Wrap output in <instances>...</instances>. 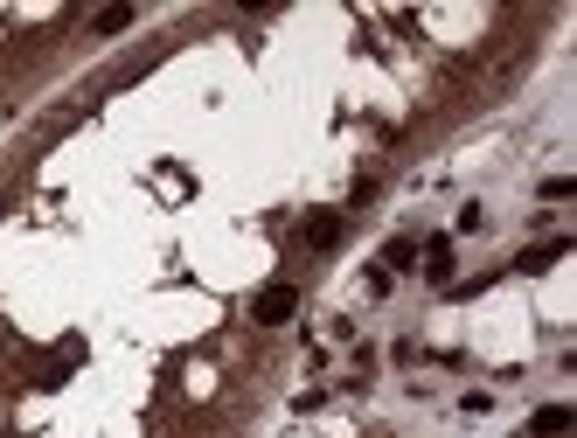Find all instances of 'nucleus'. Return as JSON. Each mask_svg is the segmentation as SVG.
Wrapping results in <instances>:
<instances>
[{
  "label": "nucleus",
  "instance_id": "nucleus-3",
  "mask_svg": "<svg viewBox=\"0 0 577 438\" xmlns=\"http://www.w3.org/2000/svg\"><path fill=\"white\" fill-rule=\"evenodd\" d=\"M571 425H577V411H571V404H543V411L529 418V432H536V438H564Z\"/></svg>",
  "mask_w": 577,
  "mask_h": 438
},
{
  "label": "nucleus",
  "instance_id": "nucleus-10",
  "mask_svg": "<svg viewBox=\"0 0 577 438\" xmlns=\"http://www.w3.org/2000/svg\"><path fill=\"white\" fill-rule=\"evenodd\" d=\"M0 209H7V195H0Z\"/></svg>",
  "mask_w": 577,
  "mask_h": 438
},
{
  "label": "nucleus",
  "instance_id": "nucleus-4",
  "mask_svg": "<svg viewBox=\"0 0 577 438\" xmlns=\"http://www.w3.org/2000/svg\"><path fill=\"white\" fill-rule=\"evenodd\" d=\"M557 258H571V237H543V244H529V251H522V272H543V265H557Z\"/></svg>",
  "mask_w": 577,
  "mask_h": 438
},
{
  "label": "nucleus",
  "instance_id": "nucleus-8",
  "mask_svg": "<svg viewBox=\"0 0 577 438\" xmlns=\"http://www.w3.org/2000/svg\"><path fill=\"white\" fill-rule=\"evenodd\" d=\"M571 195H577L571 174H550V181H543V202H571Z\"/></svg>",
  "mask_w": 577,
  "mask_h": 438
},
{
  "label": "nucleus",
  "instance_id": "nucleus-5",
  "mask_svg": "<svg viewBox=\"0 0 577 438\" xmlns=\"http://www.w3.org/2000/svg\"><path fill=\"white\" fill-rule=\"evenodd\" d=\"M425 279H432V286H452V237H432V244H425Z\"/></svg>",
  "mask_w": 577,
  "mask_h": 438
},
{
  "label": "nucleus",
  "instance_id": "nucleus-6",
  "mask_svg": "<svg viewBox=\"0 0 577 438\" xmlns=\"http://www.w3.org/2000/svg\"><path fill=\"white\" fill-rule=\"evenodd\" d=\"M411 258H418V244L397 237V244H383V265H376V272H411Z\"/></svg>",
  "mask_w": 577,
  "mask_h": 438
},
{
  "label": "nucleus",
  "instance_id": "nucleus-7",
  "mask_svg": "<svg viewBox=\"0 0 577 438\" xmlns=\"http://www.w3.org/2000/svg\"><path fill=\"white\" fill-rule=\"evenodd\" d=\"M91 28H98V35H126V28H133V7H98Z\"/></svg>",
  "mask_w": 577,
  "mask_h": 438
},
{
  "label": "nucleus",
  "instance_id": "nucleus-9",
  "mask_svg": "<svg viewBox=\"0 0 577 438\" xmlns=\"http://www.w3.org/2000/svg\"><path fill=\"white\" fill-rule=\"evenodd\" d=\"M0 355H7V341H0Z\"/></svg>",
  "mask_w": 577,
  "mask_h": 438
},
{
  "label": "nucleus",
  "instance_id": "nucleus-2",
  "mask_svg": "<svg viewBox=\"0 0 577 438\" xmlns=\"http://www.w3.org/2000/svg\"><path fill=\"white\" fill-rule=\"evenodd\" d=\"M299 237H306V251H334V244H341V216H334V209H320V216H306V230H299Z\"/></svg>",
  "mask_w": 577,
  "mask_h": 438
},
{
  "label": "nucleus",
  "instance_id": "nucleus-1",
  "mask_svg": "<svg viewBox=\"0 0 577 438\" xmlns=\"http://www.w3.org/2000/svg\"><path fill=\"white\" fill-rule=\"evenodd\" d=\"M292 313H299V286H286V279L258 286V299H251V320H258V327H286Z\"/></svg>",
  "mask_w": 577,
  "mask_h": 438
}]
</instances>
